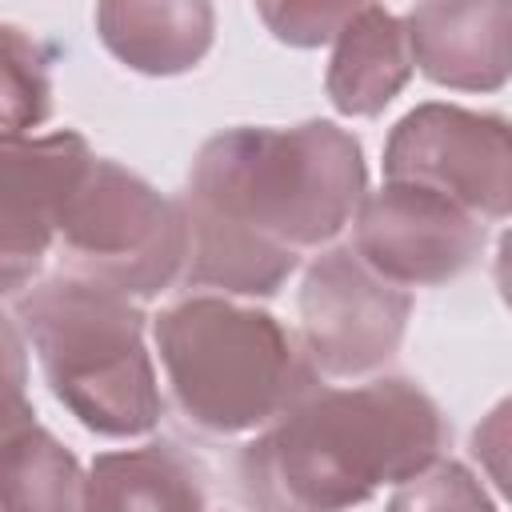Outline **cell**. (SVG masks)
I'll use <instances>...</instances> for the list:
<instances>
[{
    "instance_id": "cell-1",
    "label": "cell",
    "mask_w": 512,
    "mask_h": 512,
    "mask_svg": "<svg viewBox=\"0 0 512 512\" xmlns=\"http://www.w3.org/2000/svg\"><path fill=\"white\" fill-rule=\"evenodd\" d=\"M368 192L360 140L332 120L292 128H228L200 144L180 212L188 224L184 284L268 300L328 248Z\"/></svg>"
},
{
    "instance_id": "cell-2",
    "label": "cell",
    "mask_w": 512,
    "mask_h": 512,
    "mask_svg": "<svg viewBox=\"0 0 512 512\" xmlns=\"http://www.w3.org/2000/svg\"><path fill=\"white\" fill-rule=\"evenodd\" d=\"M452 424L408 376L312 388L232 460L252 512H352L444 456Z\"/></svg>"
},
{
    "instance_id": "cell-3",
    "label": "cell",
    "mask_w": 512,
    "mask_h": 512,
    "mask_svg": "<svg viewBox=\"0 0 512 512\" xmlns=\"http://www.w3.org/2000/svg\"><path fill=\"white\" fill-rule=\"evenodd\" d=\"M152 340L172 412L212 440L256 436L320 388L300 336L232 296L192 292L160 308Z\"/></svg>"
},
{
    "instance_id": "cell-4",
    "label": "cell",
    "mask_w": 512,
    "mask_h": 512,
    "mask_svg": "<svg viewBox=\"0 0 512 512\" xmlns=\"http://www.w3.org/2000/svg\"><path fill=\"white\" fill-rule=\"evenodd\" d=\"M16 324L40 360L44 384L88 432L136 440L160 424L164 396L140 304L48 276L16 296Z\"/></svg>"
},
{
    "instance_id": "cell-5",
    "label": "cell",
    "mask_w": 512,
    "mask_h": 512,
    "mask_svg": "<svg viewBox=\"0 0 512 512\" xmlns=\"http://www.w3.org/2000/svg\"><path fill=\"white\" fill-rule=\"evenodd\" d=\"M52 260V276L132 304L156 300L184 276L188 260L180 200H168L132 168L96 156L64 208Z\"/></svg>"
},
{
    "instance_id": "cell-6",
    "label": "cell",
    "mask_w": 512,
    "mask_h": 512,
    "mask_svg": "<svg viewBox=\"0 0 512 512\" xmlns=\"http://www.w3.org/2000/svg\"><path fill=\"white\" fill-rule=\"evenodd\" d=\"M384 180L428 188L484 224L512 212L508 120L460 104H416L384 140Z\"/></svg>"
},
{
    "instance_id": "cell-7",
    "label": "cell",
    "mask_w": 512,
    "mask_h": 512,
    "mask_svg": "<svg viewBox=\"0 0 512 512\" xmlns=\"http://www.w3.org/2000/svg\"><path fill=\"white\" fill-rule=\"evenodd\" d=\"M300 348L316 376L360 380L384 368L408 332L412 292L380 280L348 244H328L300 276Z\"/></svg>"
},
{
    "instance_id": "cell-8",
    "label": "cell",
    "mask_w": 512,
    "mask_h": 512,
    "mask_svg": "<svg viewBox=\"0 0 512 512\" xmlns=\"http://www.w3.org/2000/svg\"><path fill=\"white\" fill-rule=\"evenodd\" d=\"M488 244V224L452 200L412 188L388 184L364 192L352 216V252L380 280L412 292L436 288L464 276Z\"/></svg>"
},
{
    "instance_id": "cell-9",
    "label": "cell",
    "mask_w": 512,
    "mask_h": 512,
    "mask_svg": "<svg viewBox=\"0 0 512 512\" xmlns=\"http://www.w3.org/2000/svg\"><path fill=\"white\" fill-rule=\"evenodd\" d=\"M92 160L88 140L72 128L0 132V296H20L40 280Z\"/></svg>"
},
{
    "instance_id": "cell-10",
    "label": "cell",
    "mask_w": 512,
    "mask_h": 512,
    "mask_svg": "<svg viewBox=\"0 0 512 512\" xmlns=\"http://www.w3.org/2000/svg\"><path fill=\"white\" fill-rule=\"evenodd\" d=\"M404 20L412 68L456 92H500L508 84V0L416 4Z\"/></svg>"
},
{
    "instance_id": "cell-11",
    "label": "cell",
    "mask_w": 512,
    "mask_h": 512,
    "mask_svg": "<svg viewBox=\"0 0 512 512\" xmlns=\"http://www.w3.org/2000/svg\"><path fill=\"white\" fill-rule=\"evenodd\" d=\"M92 20L100 44L140 76L192 72L216 32V12L204 0H104Z\"/></svg>"
},
{
    "instance_id": "cell-12",
    "label": "cell",
    "mask_w": 512,
    "mask_h": 512,
    "mask_svg": "<svg viewBox=\"0 0 512 512\" xmlns=\"http://www.w3.org/2000/svg\"><path fill=\"white\" fill-rule=\"evenodd\" d=\"M404 20L380 4H356L332 40L324 92L340 116H380L412 80Z\"/></svg>"
},
{
    "instance_id": "cell-13",
    "label": "cell",
    "mask_w": 512,
    "mask_h": 512,
    "mask_svg": "<svg viewBox=\"0 0 512 512\" xmlns=\"http://www.w3.org/2000/svg\"><path fill=\"white\" fill-rule=\"evenodd\" d=\"M80 512H208V484L184 448L152 440L100 452L84 472Z\"/></svg>"
},
{
    "instance_id": "cell-14",
    "label": "cell",
    "mask_w": 512,
    "mask_h": 512,
    "mask_svg": "<svg viewBox=\"0 0 512 512\" xmlns=\"http://www.w3.org/2000/svg\"><path fill=\"white\" fill-rule=\"evenodd\" d=\"M84 468L44 424L0 456V512H80Z\"/></svg>"
},
{
    "instance_id": "cell-15",
    "label": "cell",
    "mask_w": 512,
    "mask_h": 512,
    "mask_svg": "<svg viewBox=\"0 0 512 512\" xmlns=\"http://www.w3.org/2000/svg\"><path fill=\"white\" fill-rule=\"evenodd\" d=\"M48 48L0 20V132H28L52 116Z\"/></svg>"
},
{
    "instance_id": "cell-16",
    "label": "cell",
    "mask_w": 512,
    "mask_h": 512,
    "mask_svg": "<svg viewBox=\"0 0 512 512\" xmlns=\"http://www.w3.org/2000/svg\"><path fill=\"white\" fill-rule=\"evenodd\" d=\"M384 512H500L476 472L460 460H432L388 496Z\"/></svg>"
},
{
    "instance_id": "cell-17",
    "label": "cell",
    "mask_w": 512,
    "mask_h": 512,
    "mask_svg": "<svg viewBox=\"0 0 512 512\" xmlns=\"http://www.w3.org/2000/svg\"><path fill=\"white\" fill-rule=\"evenodd\" d=\"M36 408L28 396V340L20 324L0 312V456L36 428Z\"/></svg>"
},
{
    "instance_id": "cell-18",
    "label": "cell",
    "mask_w": 512,
    "mask_h": 512,
    "mask_svg": "<svg viewBox=\"0 0 512 512\" xmlns=\"http://www.w3.org/2000/svg\"><path fill=\"white\" fill-rule=\"evenodd\" d=\"M352 12H356V4H320V0H312V4H256V16L268 24V32L292 48L332 44Z\"/></svg>"
}]
</instances>
